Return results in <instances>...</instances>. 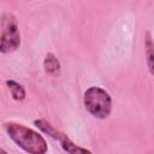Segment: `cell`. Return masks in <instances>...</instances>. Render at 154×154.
I'll use <instances>...</instances> for the list:
<instances>
[{
	"label": "cell",
	"instance_id": "6da1fadb",
	"mask_svg": "<svg viewBox=\"0 0 154 154\" xmlns=\"http://www.w3.org/2000/svg\"><path fill=\"white\" fill-rule=\"evenodd\" d=\"M5 130L11 140L29 154H46L48 146L42 135L18 123H6Z\"/></svg>",
	"mask_w": 154,
	"mask_h": 154
},
{
	"label": "cell",
	"instance_id": "7a4b0ae2",
	"mask_svg": "<svg viewBox=\"0 0 154 154\" xmlns=\"http://www.w3.org/2000/svg\"><path fill=\"white\" fill-rule=\"evenodd\" d=\"M83 101L85 109L97 119H106L112 111L111 95L100 87H90L84 91Z\"/></svg>",
	"mask_w": 154,
	"mask_h": 154
},
{
	"label": "cell",
	"instance_id": "3957f363",
	"mask_svg": "<svg viewBox=\"0 0 154 154\" xmlns=\"http://www.w3.org/2000/svg\"><path fill=\"white\" fill-rule=\"evenodd\" d=\"M20 46V34L18 30L17 20L11 14L7 13L2 19V31L0 35V52L11 53Z\"/></svg>",
	"mask_w": 154,
	"mask_h": 154
},
{
	"label": "cell",
	"instance_id": "277c9868",
	"mask_svg": "<svg viewBox=\"0 0 154 154\" xmlns=\"http://www.w3.org/2000/svg\"><path fill=\"white\" fill-rule=\"evenodd\" d=\"M43 69L49 76H58L60 73V63L53 53H47L43 60Z\"/></svg>",
	"mask_w": 154,
	"mask_h": 154
},
{
	"label": "cell",
	"instance_id": "5b68a950",
	"mask_svg": "<svg viewBox=\"0 0 154 154\" xmlns=\"http://www.w3.org/2000/svg\"><path fill=\"white\" fill-rule=\"evenodd\" d=\"M60 144H61V148L67 153V154H93L90 150L85 149V148H82L77 144H75L70 138H67L66 136H64L60 141Z\"/></svg>",
	"mask_w": 154,
	"mask_h": 154
},
{
	"label": "cell",
	"instance_id": "8992f818",
	"mask_svg": "<svg viewBox=\"0 0 154 154\" xmlns=\"http://www.w3.org/2000/svg\"><path fill=\"white\" fill-rule=\"evenodd\" d=\"M35 125L38 128V129H41L43 132H46L48 136H51L52 138H54V140H57V141H60L65 135L64 134H61V132H59L58 130H55L49 123H47L46 120H43V119H36L35 122Z\"/></svg>",
	"mask_w": 154,
	"mask_h": 154
},
{
	"label": "cell",
	"instance_id": "52a82bcc",
	"mask_svg": "<svg viewBox=\"0 0 154 154\" xmlns=\"http://www.w3.org/2000/svg\"><path fill=\"white\" fill-rule=\"evenodd\" d=\"M6 85H7L8 90H10V93H11L13 100H16V101H22V100L25 99V89H24L19 83H17V82L13 81V79H7V81H6Z\"/></svg>",
	"mask_w": 154,
	"mask_h": 154
},
{
	"label": "cell",
	"instance_id": "ba28073f",
	"mask_svg": "<svg viewBox=\"0 0 154 154\" xmlns=\"http://www.w3.org/2000/svg\"><path fill=\"white\" fill-rule=\"evenodd\" d=\"M146 49H147V64H148V69L149 72L153 73V59H154V54H153V41H152V35L150 32H147V37H146Z\"/></svg>",
	"mask_w": 154,
	"mask_h": 154
},
{
	"label": "cell",
	"instance_id": "9c48e42d",
	"mask_svg": "<svg viewBox=\"0 0 154 154\" xmlns=\"http://www.w3.org/2000/svg\"><path fill=\"white\" fill-rule=\"evenodd\" d=\"M0 154H7V153H6V150H5V149H2V148L0 147Z\"/></svg>",
	"mask_w": 154,
	"mask_h": 154
}]
</instances>
